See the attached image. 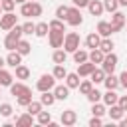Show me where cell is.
<instances>
[{
	"mask_svg": "<svg viewBox=\"0 0 127 127\" xmlns=\"http://www.w3.org/2000/svg\"><path fill=\"white\" fill-rule=\"evenodd\" d=\"M24 36V32H22V26L20 24H16L14 28H10L8 30V34H6V38H4V48L10 52V50H16V44L20 42V38Z\"/></svg>",
	"mask_w": 127,
	"mask_h": 127,
	"instance_id": "obj_1",
	"label": "cell"
},
{
	"mask_svg": "<svg viewBox=\"0 0 127 127\" xmlns=\"http://www.w3.org/2000/svg\"><path fill=\"white\" fill-rule=\"evenodd\" d=\"M79 42H81V38H79V34L77 32H67L65 36H64V50L67 52V54H73L77 48H79Z\"/></svg>",
	"mask_w": 127,
	"mask_h": 127,
	"instance_id": "obj_2",
	"label": "cell"
},
{
	"mask_svg": "<svg viewBox=\"0 0 127 127\" xmlns=\"http://www.w3.org/2000/svg\"><path fill=\"white\" fill-rule=\"evenodd\" d=\"M56 77L52 75V73H44V75H40V79H38V83H36V89L42 93V91H52L54 89V85H56Z\"/></svg>",
	"mask_w": 127,
	"mask_h": 127,
	"instance_id": "obj_3",
	"label": "cell"
},
{
	"mask_svg": "<svg viewBox=\"0 0 127 127\" xmlns=\"http://www.w3.org/2000/svg\"><path fill=\"white\" fill-rule=\"evenodd\" d=\"M65 24L67 26H81L83 24V16H81V10L75 8V6H69V12H67V18H65Z\"/></svg>",
	"mask_w": 127,
	"mask_h": 127,
	"instance_id": "obj_4",
	"label": "cell"
},
{
	"mask_svg": "<svg viewBox=\"0 0 127 127\" xmlns=\"http://www.w3.org/2000/svg\"><path fill=\"white\" fill-rule=\"evenodd\" d=\"M111 32L115 34V32H121L123 30V26L127 24V20H125V14L123 12H119V10H115V12H111Z\"/></svg>",
	"mask_w": 127,
	"mask_h": 127,
	"instance_id": "obj_5",
	"label": "cell"
},
{
	"mask_svg": "<svg viewBox=\"0 0 127 127\" xmlns=\"http://www.w3.org/2000/svg\"><path fill=\"white\" fill-rule=\"evenodd\" d=\"M117 62H119V58H117L113 52H109V54H105V56H103L101 69H103L105 73H113V71H115V67H117Z\"/></svg>",
	"mask_w": 127,
	"mask_h": 127,
	"instance_id": "obj_6",
	"label": "cell"
},
{
	"mask_svg": "<svg viewBox=\"0 0 127 127\" xmlns=\"http://www.w3.org/2000/svg\"><path fill=\"white\" fill-rule=\"evenodd\" d=\"M16 24H18V16H16L14 12H6L4 16H0V28H2V30L8 32V30L14 28Z\"/></svg>",
	"mask_w": 127,
	"mask_h": 127,
	"instance_id": "obj_7",
	"label": "cell"
},
{
	"mask_svg": "<svg viewBox=\"0 0 127 127\" xmlns=\"http://www.w3.org/2000/svg\"><path fill=\"white\" fill-rule=\"evenodd\" d=\"M64 36H65V34H64L62 30H50V32H48L50 46H52V48H56V50H58V48H62V46H64Z\"/></svg>",
	"mask_w": 127,
	"mask_h": 127,
	"instance_id": "obj_8",
	"label": "cell"
},
{
	"mask_svg": "<svg viewBox=\"0 0 127 127\" xmlns=\"http://www.w3.org/2000/svg\"><path fill=\"white\" fill-rule=\"evenodd\" d=\"M60 121H62V125H64V127H71V125H75V123H77V113H75L73 109H65V111H62Z\"/></svg>",
	"mask_w": 127,
	"mask_h": 127,
	"instance_id": "obj_9",
	"label": "cell"
},
{
	"mask_svg": "<svg viewBox=\"0 0 127 127\" xmlns=\"http://www.w3.org/2000/svg\"><path fill=\"white\" fill-rule=\"evenodd\" d=\"M30 91H32V89H30L26 83H22V81H16V83L12 81V83H10V93H12L14 97H18V95H22V93H30Z\"/></svg>",
	"mask_w": 127,
	"mask_h": 127,
	"instance_id": "obj_10",
	"label": "cell"
},
{
	"mask_svg": "<svg viewBox=\"0 0 127 127\" xmlns=\"http://www.w3.org/2000/svg\"><path fill=\"white\" fill-rule=\"evenodd\" d=\"M54 97H56V101H65L67 97H69V87L67 85H54Z\"/></svg>",
	"mask_w": 127,
	"mask_h": 127,
	"instance_id": "obj_11",
	"label": "cell"
},
{
	"mask_svg": "<svg viewBox=\"0 0 127 127\" xmlns=\"http://www.w3.org/2000/svg\"><path fill=\"white\" fill-rule=\"evenodd\" d=\"M107 115H109V119H111V121H119V119L125 115V109H123L119 103H113V105H109Z\"/></svg>",
	"mask_w": 127,
	"mask_h": 127,
	"instance_id": "obj_12",
	"label": "cell"
},
{
	"mask_svg": "<svg viewBox=\"0 0 127 127\" xmlns=\"http://www.w3.org/2000/svg\"><path fill=\"white\" fill-rule=\"evenodd\" d=\"M95 69V64H91L89 60L83 62V64H77V75L79 77H89V73Z\"/></svg>",
	"mask_w": 127,
	"mask_h": 127,
	"instance_id": "obj_13",
	"label": "cell"
},
{
	"mask_svg": "<svg viewBox=\"0 0 127 127\" xmlns=\"http://www.w3.org/2000/svg\"><path fill=\"white\" fill-rule=\"evenodd\" d=\"M87 10H89V14H91V16H101V14L105 12V10H103V2H101V0H89Z\"/></svg>",
	"mask_w": 127,
	"mask_h": 127,
	"instance_id": "obj_14",
	"label": "cell"
},
{
	"mask_svg": "<svg viewBox=\"0 0 127 127\" xmlns=\"http://www.w3.org/2000/svg\"><path fill=\"white\" fill-rule=\"evenodd\" d=\"M20 64H22V54H18L16 50H10V54L6 56V65L16 67V65H20Z\"/></svg>",
	"mask_w": 127,
	"mask_h": 127,
	"instance_id": "obj_15",
	"label": "cell"
},
{
	"mask_svg": "<svg viewBox=\"0 0 127 127\" xmlns=\"http://www.w3.org/2000/svg\"><path fill=\"white\" fill-rule=\"evenodd\" d=\"M117 99H119V95H117V91L115 89H107L103 95H101V101L109 107V105H113V103H117Z\"/></svg>",
	"mask_w": 127,
	"mask_h": 127,
	"instance_id": "obj_16",
	"label": "cell"
},
{
	"mask_svg": "<svg viewBox=\"0 0 127 127\" xmlns=\"http://www.w3.org/2000/svg\"><path fill=\"white\" fill-rule=\"evenodd\" d=\"M97 34L101 36V38H111V24L109 22H105V20H101L99 24H97Z\"/></svg>",
	"mask_w": 127,
	"mask_h": 127,
	"instance_id": "obj_17",
	"label": "cell"
},
{
	"mask_svg": "<svg viewBox=\"0 0 127 127\" xmlns=\"http://www.w3.org/2000/svg\"><path fill=\"white\" fill-rule=\"evenodd\" d=\"M103 56H105V54H103L99 48H93V50H89L87 60H89L91 64H95V65H97V64H101V62H103Z\"/></svg>",
	"mask_w": 127,
	"mask_h": 127,
	"instance_id": "obj_18",
	"label": "cell"
},
{
	"mask_svg": "<svg viewBox=\"0 0 127 127\" xmlns=\"http://www.w3.org/2000/svg\"><path fill=\"white\" fill-rule=\"evenodd\" d=\"M103 85H105V89H117L119 87V77L115 73H107L105 79H103Z\"/></svg>",
	"mask_w": 127,
	"mask_h": 127,
	"instance_id": "obj_19",
	"label": "cell"
},
{
	"mask_svg": "<svg viewBox=\"0 0 127 127\" xmlns=\"http://www.w3.org/2000/svg\"><path fill=\"white\" fill-rule=\"evenodd\" d=\"M12 81H14V75H12L8 69L0 67V87H10Z\"/></svg>",
	"mask_w": 127,
	"mask_h": 127,
	"instance_id": "obj_20",
	"label": "cell"
},
{
	"mask_svg": "<svg viewBox=\"0 0 127 127\" xmlns=\"http://www.w3.org/2000/svg\"><path fill=\"white\" fill-rule=\"evenodd\" d=\"M99 42H101V36H99L97 32H91V34L85 38V46H87L89 50H93V48H99Z\"/></svg>",
	"mask_w": 127,
	"mask_h": 127,
	"instance_id": "obj_21",
	"label": "cell"
},
{
	"mask_svg": "<svg viewBox=\"0 0 127 127\" xmlns=\"http://www.w3.org/2000/svg\"><path fill=\"white\" fill-rule=\"evenodd\" d=\"M79 75H77V71H73V73H69L67 71V75H65V85L69 87V89H77V85H79Z\"/></svg>",
	"mask_w": 127,
	"mask_h": 127,
	"instance_id": "obj_22",
	"label": "cell"
},
{
	"mask_svg": "<svg viewBox=\"0 0 127 127\" xmlns=\"http://www.w3.org/2000/svg\"><path fill=\"white\" fill-rule=\"evenodd\" d=\"M105 71L101 69V67H95L91 73H89V77H91V81H93V85H97V83H103V79H105Z\"/></svg>",
	"mask_w": 127,
	"mask_h": 127,
	"instance_id": "obj_23",
	"label": "cell"
},
{
	"mask_svg": "<svg viewBox=\"0 0 127 127\" xmlns=\"http://www.w3.org/2000/svg\"><path fill=\"white\" fill-rule=\"evenodd\" d=\"M32 123H34V115H30V113H22L16 119V127H30Z\"/></svg>",
	"mask_w": 127,
	"mask_h": 127,
	"instance_id": "obj_24",
	"label": "cell"
},
{
	"mask_svg": "<svg viewBox=\"0 0 127 127\" xmlns=\"http://www.w3.org/2000/svg\"><path fill=\"white\" fill-rule=\"evenodd\" d=\"M16 52H18V54H22V56H28V54L32 52V46H30V42L20 38V42L16 44Z\"/></svg>",
	"mask_w": 127,
	"mask_h": 127,
	"instance_id": "obj_25",
	"label": "cell"
},
{
	"mask_svg": "<svg viewBox=\"0 0 127 127\" xmlns=\"http://www.w3.org/2000/svg\"><path fill=\"white\" fill-rule=\"evenodd\" d=\"M48 32H50V26H48V22H38V24H36V30H34V34H36L38 38H46V36H48Z\"/></svg>",
	"mask_w": 127,
	"mask_h": 127,
	"instance_id": "obj_26",
	"label": "cell"
},
{
	"mask_svg": "<svg viewBox=\"0 0 127 127\" xmlns=\"http://www.w3.org/2000/svg\"><path fill=\"white\" fill-rule=\"evenodd\" d=\"M113 48H115V44H113V40H111V38H101V42H99V50H101L103 54L113 52Z\"/></svg>",
	"mask_w": 127,
	"mask_h": 127,
	"instance_id": "obj_27",
	"label": "cell"
},
{
	"mask_svg": "<svg viewBox=\"0 0 127 127\" xmlns=\"http://www.w3.org/2000/svg\"><path fill=\"white\" fill-rule=\"evenodd\" d=\"M52 60H54V64H65V60H67V52L62 50V48H58V50L52 54Z\"/></svg>",
	"mask_w": 127,
	"mask_h": 127,
	"instance_id": "obj_28",
	"label": "cell"
},
{
	"mask_svg": "<svg viewBox=\"0 0 127 127\" xmlns=\"http://www.w3.org/2000/svg\"><path fill=\"white\" fill-rule=\"evenodd\" d=\"M40 101H42V105H48V107H52V105L56 103L54 91H42V95H40Z\"/></svg>",
	"mask_w": 127,
	"mask_h": 127,
	"instance_id": "obj_29",
	"label": "cell"
},
{
	"mask_svg": "<svg viewBox=\"0 0 127 127\" xmlns=\"http://www.w3.org/2000/svg\"><path fill=\"white\" fill-rule=\"evenodd\" d=\"M42 109H44L42 101H34V99H32V101H30V103L26 105V111H28L30 115H38V113H40Z\"/></svg>",
	"mask_w": 127,
	"mask_h": 127,
	"instance_id": "obj_30",
	"label": "cell"
},
{
	"mask_svg": "<svg viewBox=\"0 0 127 127\" xmlns=\"http://www.w3.org/2000/svg\"><path fill=\"white\" fill-rule=\"evenodd\" d=\"M36 121H38V125H50V123H52V113L42 109V111L36 115Z\"/></svg>",
	"mask_w": 127,
	"mask_h": 127,
	"instance_id": "obj_31",
	"label": "cell"
},
{
	"mask_svg": "<svg viewBox=\"0 0 127 127\" xmlns=\"http://www.w3.org/2000/svg\"><path fill=\"white\" fill-rule=\"evenodd\" d=\"M52 75H54L56 79H65V75H67V69H65V65H64V64H56V67H54Z\"/></svg>",
	"mask_w": 127,
	"mask_h": 127,
	"instance_id": "obj_32",
	"label": "cell"
},
{
	"mask_svg": "<svg viewBox=\"0 0 127 127\" xmlns=\"http://www.w3.org/2000/svg\"><path fill=\"white\" fill-rule=\"evenodd\" d=\"M16 69V79H28L30 77V67H26V65H16L14 67Z\"/></svg>",
	"mask_w": 127,
	"mask_h": 127,
	"instance_id": "obj_33",
	"label": "cell"
},
{
	"mask_svg": "<svg viewBox=\"0 0 127 127\" xmlns=\"http://www.w3.org/2000/svg\"><path fill=\"white\" fill-rule=\"evenodd\" d=\"M77 89H79V93H83V95H87L91 89H93V81L91 79H83V81H79V85H77Z\"/></svg>",
	"mask_w": 127,
	"mask_h": 127,
	"instance_id": "obj_34",
	"label": "cell"
},
{
	"mask_svg": "<svg viewBox=\"0 0 127 127\" xmlns=\"http://www.w3.org/2000/svg\"><path fill=\"white\" fill-rule=\"evenodd\" d=\"M107 111H105V103H91V115H97V117H103Z\"/></svg>",
	"mask_w": 127,
	"mask_h": 127,
	"instance_id": "obj_35",
	"label": "cell"
},
{
	"mask_svg": "<svg viewBox=\"0 0 127 127\" xmlns=\"http://www.w3.org/2000/svg\"><path fill=\"white\" fill-rule=\"evenodd\" d=\"M87 54H89V52L77 48V50L73 52V62H75V64H83V62H87Z\"/></svg>",
	"mask_w": 127,
	"mask_h": 127,
	"instance_id": "obj_36",
	"label": "cell"
},
{
	"mask_svg": "<svg viewBox=\"0 0 127 127\" xmlns=\"http://www.w3.org/2000/svg\"><path fill=\"white\" fill-rule=\"evenodd\" d=\"M101 2H103V10L109 12V14L115 12V10H119V2L117 0H101Z\"/></svg>",
	"mask_w": 127,
	"mask_h": 127,
	"instance_id": "obj_37",
	"label": "cell"
},
{
	"mask_svg": "<svg viewBox=\"0 0 127 127\" xmlns=\"http://www.w3.org/2000/svg\"><path fill=\"white\" fill-rule=\"evenodd\" d=\"M48 26H50V30H62V32H65V24H64V20H60V18L50 20Z\"/></svg>",
	"mask_w": 127,
	"mask_h": 127,
	"instance_id": "obj_38",
	"label": "cell"
},
{
	"mask_svg": "<svg viewBox=\"0 0 127 127\" xmlns=\"http://www.w3.org/2000/svg\"><path fill=\"white\" fill-rule=\"evenodd\" d=\"M20 14H22L24 18H32V2L20 4Z\"/></svg>",
	"mask_w": 127,
	"mask_h": 127,
	"instance_id": "obj_39",
	"label": "cell"
},
{
	"mask_svg": "<svg viewBox=\"0 0 127 127\" xmlns=\"http://www.w3.org/2000/svg\"><path fill=\"white\" fill-rule=\"evenodd\" d=\"M67 12H69V6H58L56 8V18H60V20H64L65 22V18H67Z\"/></svg>",
	"mask_w": 127,
	"mask_h": 127,
	"instance_id": "obj_40",
	"label": "cell"
},
{
	"mask_svg": "<svg viewBox=\"0 0 127 127\" xmlns=\"http://www.w3.org/2000/svg\"><path fill=\"white\" fill-rule=\"evenodd\" d=\"M16 101H18V105H20V107H26V105L32 101V91H30V93H22V95H18V97H16Z\"/></svg>",
	"mask_w": 127,
	"mask_h": 127,
	"instance_id": "obj_41",
	"label": "cell"
},
{
	"mask_svg": "<svg viewBox=\"0 0 127 127\" xmlns=\"http://www.w3.org/2000/svg\"><path fill=\"white\" fill-rule=\"evenodd\" d=\"M101 95H103V93H99V91L93 87V89H91V91H89L85 97L89 99V103H97V101H101Z\"/></svg>",
	"mask_w": 127,
	"mask_h": 127,
	"instance_id": "obj_42",
	"label": "cell"
},
{
	"mask_svg": "<svg viewBox=\"0 0 127 127\" xmlns=\"http://www.w3.org/2000/svg\"><path fill=\"white\" fill-rule=\"evenodd\" d=\"M42 12H44L42 4H40L38 0H34V2H32V18H36V16H42Z\"/></svg>",
	"mask_w": 127,
	"mask_h": 127,
	"instance_id": "obj_43",
	"label": "cell"
},
{
	"mask_svg": "<svg viewBox=\"0 0 127 127\" xmlns=\"http://www.w3.org/2000/svg\"><path fill=\"white\" fill-rule=\"evenodd\" d=\"M12 111H14V109H12L10 103H0V115H2V117H10Z\"/></svg>",
	"mask_w": 127,
	"mask_h": 127,
	"instance_id": "obj_44",
	"label": "cell"
},
{
	"mask_svg": "<svg viewBox=\"0 0 127 127\" xmlns=\"http://www.w3.org/2000/svg\"><path fill=\"white\" fill-rule=\"evenodd\" d=\"M34 30H36V24H34V22H24V24H22V32H24L26 36L34 34Z\"/></svg>",
	"mask_w": 127,
	"mask_h": 127,
	"instance_id": "obj_45",
	"label": "cell"
},
{
	"mask_svg": "<svg viewBox=\"0 0 127 127\" xmlns=\"http://www.w3.org/2000/svg\"><path fill=\"white\" fill-rule=\"evenodd\" d=\"M0 6H2L4 12H12L14 6H16V2H14V0H0Z\"/></svg>",
	"mask_w": 127,
	"mask_h": 127,
	"instance_id": "obj_46",
	"label": "cell"
},
{
	"mask_svg": "<svg viewBox=\"0 0 127 127\" xmlns=\"http://www.w3.org/2000/svg\"><path fill=\"white\" fill-rule=\"evenodd\" d=\"M103 125V121H101V117H97V115H93L91 119H89V127H101Z\"/></svg>",
	"mask_w": 127,
	"mask_h": 127,
	"instance_id": "obj_47",
	"label": "cell"
},
{
	"mask_svg": "<svg viewBox=\"0 0 127 127\" xmlns=\"http://www.w3.org/2000/svg\"><path fill=\"white\" fill-rule=\"evenodd\" d=\"M71 4L75 6V8H87V4H89V0H71Z\"/></svg>",
	"mask_w": 127,
	"mask_h": 127,
	"instance_id": "obj_48",
	"label": "cell"
},
{
	"mask_svg": "<svg viewBox=\"0 0 127 127\" xmlns=\"http://www.w3.org/2000/svg\"><path fill=\"white\" fill-rule=\"evenodd\" d=\"M119 85H123V87H127V69L119 75Z\"/></svg>",
	"mask_w": 127,
	"mask_h": 127,
	"instance_id": "obj_49",
	"label": "cell"
},
{
	"mask_svg": "<svg viewBox=\"0 0 127 127\" xmlns=\"http://www.w3.org/2000/svg\"><path fill=\"white\" fill-rule=\"evenodd\" d=\"M117 103H119V105H121V107L125 109V107H127V95H119V99H117Z\"/></svg>",
	"mask_w": 127,
	"mask_h": 127,
	"instance_id": "obj_50",
	"label": "cell"
},
{
	"mask_svg": "<svg viewBox=\"0 0 127 127\" xmlns=\"http://www.w3.org/2000/svg\"><path fill=\"white\" fill-rule=\"evenodd\" d=\"M119 123H121L123 127H127V117H121V119H119Z\"/></svg>",
	"mask_w": 127,
	"mask_h": 127,
	"instance_id": "obj_51",
	"label": "cell"
},
{
	"mask_svg": "<svg viewBox=\"0 0 127 127\" xmlns=\"http://www.w3.org/2000/svg\"><path fill=\"white\" fill-rule=\"evenodd\" d=\"M4 65H6V58H2V56H0V67H4Z\"/></svg>",
	"mask_w": 127,
	"mask_h": 127,
	"instance_id": "obj_52",
	"label": "cell"
},
{
	"mask_svg": "<svg viewBox=\"0 0 127 127\" xmlns=\"http://www.w3.org/2000/svg\"><path fill=\"white\" fill-rule=\"evenodd\" d=\"M117 2H119V6H125L127 8V0H117Z\"/></svg>",
	"mask_w": 127,
	"mask_h": 127,
	"instance_id": "obj_53",
	"label": "cell"
},
{
	"mask_svg": "<svg viewBox=\"0 0 127 127\" xmlns=\"http://www.w3.org/2000/svg\"><path fill=\"white\" fill-rule=\"evenodd\" d=\"M16 4H24V2H28V0H14Z\"/></svg>",
	"mask_w": 127,
	"mask_h": 127,
	"instance_id": "obj_54",
	"label": "cell"
},
{
	"mask_svg": "<svg viewBox=\"0 0 127 127\" xmlns=\"http://www.w3.org/2000/svg\"><path fill=\"white\" fill-rule=\"evenodd\" d=\"M125 113H127V107H125Z\"/></svg>",
	"mask_w": 127,
	"mask_h": 127,
	"instance_id": "obj_55",
	"label": "cell"
},
{
	"mask_svg": "<svg viewBox=\"0 0 127 127\" xmlns=\"http://www.w3.org/2000/svg\"><path fill=\"white\" fill-rule=\"evenodd\" d=\"M28 2H34V0H28Z\"/></svg>",
	"mask_w": 127,
	"mask_h": 127,
	"instance_id": "obj_56",
	"label": "cell"
},
{
	"mask_svg": "<svg viewBox=\"0 0 127 127\" xmlns=\"http://www.w3.org/2000/svg\"><path fill=\"white\" fill-rule=\"evenodd\" d=\"M0 12H2V6H0Z\"/></svg>",
	"mask_w": 127,
	"mask_h": 127,
	"instance_id": "obj_57",
	"label": "cell"
}]
</instances>
